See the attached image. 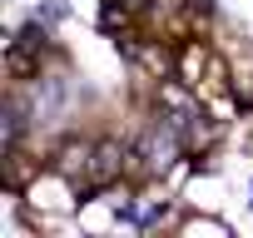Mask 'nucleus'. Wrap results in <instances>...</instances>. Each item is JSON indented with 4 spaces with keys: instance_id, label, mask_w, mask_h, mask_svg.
I'll return each mask as SVG.
<instances>
[{
    "instance_id": "obj_1",
    "label": "nucleus",
    "mask_w": 253,
    "mask_h": 238,
    "mask_svg": "<svg viewBox=\"0 0 253 238\" xmlns=\"http://www.w3.org/2000/svg\"><path fill=\"white\" fill-rule=\"evenodd\" d=\"M114 169H119V149H114V144H94L89 159H84V179H89V184H104Z\"/></svg>"
}]
</instances>
